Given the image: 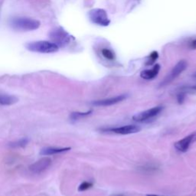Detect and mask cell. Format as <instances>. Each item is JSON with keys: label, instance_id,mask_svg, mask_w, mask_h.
I'll return each instance as SVG.
<instances>
[{"label": "cell", "instance_id": "cell-1", "mask_svg": "<svg viewBox=\"0 0 196 196\" xmlns=\"http://www.w3.org/2000/svg\"><path fill=\"white\" fill-rule=\"evenodd\" d=\"M9 25L15 30L18 31H34L40 27L41 23L36 19L26 17H18L13 18L10 20Z\"/></svg>", "mask_w": 196, "mask_h": 196}, {"label": "cell", "instance_id": "cell-2", "mask_svg": "<svg viewBox=\"0 0 196 196\" xmlns=\"http://www.w3.org/2000/svg\"><path fill=\"white\" fill-rule=\"evenodd\" d=\"M26 48L32 52L49 54L58 51V46L53 42L48 41H38V42H29L26 45Z\"/></svg>", "mask_w": 196, "mask_h": 196}, {"label": "cell", "instance_id": "cell-3", "mask_svg": "<svg viewBox=\"0 0 196 196\" xmlns=\"http://www.w3.org/2000/svg\"><path fill=\"white\" fill-rule=\"evenodd\" d=\"M88 15L91 22L98 26H107L110 23V20L104 9H94L89 12Z\"/></svg>", "mask_w": 196, "mask_h": 196}, {"label": "cell", "instance_id": "cell-4", "mask_svg": "<svg viewBox=\"0 0 196 196\" xmlns=\"http://www.w3.org/2000/svg\"><path fill=\"white\" fill-rule=\"evenodd\" d=\"M187 66L188 64L185 61H180L178 63L176 64V65L173 67V70L171 71V72L169 73V75L165 77V79L161 82L160 87H165V86L170 84L171 82L173 81L174 79H176L180 74H182V73L186 69Z\"/></svg>", "mask_w": 196, "mask_h": 196}, {"label": "cell", "instance_id": "cell-5", "mask_svg": "<svg viewBox=\"0 0 196 196\" xmlns=\"http://www.w3.org/2000/svg\"><path fill=\"white\" fill-rule=\"evenodd\" d=\"M50 37L53 41V43H55L58 46L65 45L71 40V36L61 28L51 31Z\"/></svg>", "mask_w": 196, "mask_h": 196}, {"label": "cell", "instance_id": "cell-6", "mask_svg": "<svg viewBox=\"0 0 196 196\" xmlns=\"http://www.w3.org/2000/svg\"><path fill=\"white\" fill-rule=\"evenodd\" d=\"M163 110V107L162 106H158V107H155L151 108L149 110L141 112L138 114L135 115L133 116V120L134 121L137 122H144L146 120H148L149 119H152L157 115H159L161 113V111Z\"/></svg>", "mask_w": 196, "mask_h": 196}, {"label": "cell", "instance_id": "cell-7", "mask_svg": "<svg viewBox=\"0 0 196 196\" xmlns=\"http://www.w3.org/2000/svg\"><path fill=\"white\" fill-rule=\"evenodd\" d=\"M100 130L104 132H112L117 134L127 135L138 133L141 130V128L136 125H127L120 127H114V128H104V129H100Z\"/></svg>", "mask_w": 196, "mask_h": 196}, {"label": "cell", "instance_id": "cell-8", "mask_svg": "<svg viewBox=\"0 0 196 196\" xmlns=\"http://www.w3.org/2000/svg\"><path fill=\"white\" fill-rule=\"evenodd\" d=\"M196 141V132L189 135L182 140L176 142L175 143V148L181 153H185L189 149L191 144Z\"/></svg>", "mask_w": 196, "mask_h": 196}, {"label": "cell", "instance_id": "cell-9", "mask_svg": "<svg viewBox=\"0 0 196 196\" xmlns=\"http://www.w3.org/2000/svg\"><path fill=\"white\" fill-rule=\"evenodd\" d=\"M51 165V159L48 158V157H44V158L41 159L38 161L35 162V163H33L29 169H30L31 173H35V174H40L42 172L45 171L48 168L50 167Z\"/></svg>", "mask_w": 196, "mask_h": 196}, {"label": "cell", "instance_id": "cell-10", "mask_svg": "<svg viewBox=\"0 0 196 196\" xmlns=\"http://www.w3.org/2000/svg\"><path fill=\"white\" fill-rule=\"evenodd\" d=\"M126 98H127V95L121 94L114 97L104 99V100H95V101L92 102V104L94 106H97V107H107V106H111L117 104V103H120V102L125 100Z\"/></svg>", "mask_w": 196, "mask_h": 196}, {"label": "cell", "instance_id": "cell-11", "mask_svg": "<svg viewBox=\"0 0 196 196\" xmlns=\"http://www.w3.org/2000/svg\"><path fill=\"white\" fill-rule=\"evenodd\" d=\"M160 70V65L156 64L151 70H145L140 73V77L145 80H152L158 75Z\"/></svg>", "mask_w": 196, "mask_h": 196}, {"label": "cell", "instance_id": "cell-12", "mask_svg": "<svg viewBox=\"0 0 196 196\" xmlns=\"http://www.w3.org/2000/svg\"><path fill=\"white\" fill-rule=\"evenodd\" d=\"M71 149L70 147H65V148H55V147H46L41 150L40 155L42 156H51V155L58 154V153L67 152Z\"/></svg>", "mask_w": 196, "mask_h": 196}, {"label": "cell", "instance_id": "cell-13", "mask_svg": "<svg viewBox=\"0 0 196 196\" xmlns=\"http://www.w3.org/2000/svg\"><path fill=\"white\" fill-rule=\"evenodd\" d=\"M18 101V99L15 96L9 94H0V105H12Z\"/></svg>", "mask_w": 196, "mask_h": 196}, {"label": "cell", "instance_id": "cell-14", "mask_svg": "<svg viewBox=\"0 0 196 196\" xmlns=\"http://www.w3.org/2000/svg\"><path fill=\"white\" fill-rule=\"evenodd\" d=\"M93 113V110H89L85 113H81V112H73L71 113L70 115V118L72 120H77L79 119L82 118V117H85V116H89Z\"/></svg>", "mask_w": 196, "mask_h": 196}, {"label": "cell", "instance_id": "cell-15", "mask_svg": "<svg viewBox=\"0 0 196 196\" xmlns=\"http://www.w3.org/2000/svg\"><path fill=\"white\" fill-rule=\"evenodd\" d=\"M28 143H29V140L27 138H23L16 142L12 143L9 144V146L13 148H20V147H25Z\"/></svg>", "mask_w": 196, "mask_h": 196}, {"label": "cell", "instance_id": "cell-16", "mask_svg": "<svg viewBox=\"0 0 196 196\" xmlns=\"http://www.w3.org/2000/svg\"><path fill=\"white\" fill-rule=\"evenodd\" d=\"M102 55H104V58H106L108 60H113L115 58L114 53L111 50L107 48H104L102 50Z\"/></svg>", "mask_w": 196, "mask_h": 196}, {"label": "cell", "instance_id": "cell-17", "mask_svg": "<svg viewBox=\"0 0 196 196\" xmlns=\"http://www.w3.org/2000/svg\"><path fill=\"white\" fill-rule=\"evenodd\" d=\"M158 57H159L158 52L156 51H153V52L150 54V55H149V60L147 61L146 62V65H151V64H153L156 61V59L158 58Z\"/></svg>", "mask_w": 196, "mask_h": 196}, {"label": "cell", "instance_id": "cell-18", "mask_svg": "<svg viewBox=\"0 0 196 196\" xmlns=\"http://www.w3.org/2000/svg\"><path fill=\"white\" fill-rule=\"evenodd\" d=\"M91 187H93V183L92 182H82L79 187H78V191L79 192H84V191L87 190V189H91Z\"/></svg>", "mask_w": 196, "mask_h": 196}, {"label": "cell", "instance_id": "cell-19", "mask_svg": "<svg viewBox=\"0 0 196 196\" xmlns=\"http://www.w3.org/2000/svg\"><path fill=\"white\" fill-rule=\"evenodd\" d=\"M185 97H186V93L185 91H181L177 94V101L179 104H183L185 101Z\"/></svg>", "mask_w": 196, "mask_h": 196}, {"label": "cell", "instance_id": "cell-20", "mask_svg": "<svg viewBox=\"0 0 196 196\" xmlns=\"http://www.w3.org/2000/svg\"><path fill=\"white\" fill-rule=\"evenodd\" d=\"M190 48L192 49H196V38L195 40H193L192 42H191Z\"/></svg>", "mask_w": 196, "mask_h": 196}, {"label": "cell", "instance_id": "cell-21", "mask_svg": "<svg viewBox=\"0 0 196 196\" xmlns=\"http://www.w3.org/2000/svg\"><path fill=\"white\" fill-rule=\"evenodd\" d=\"M190 88H191V89H192V90H195V91H196V85L192 86V87H191Z\"/></svg>", "mask_w": 196, "mask_h": 196}, {"label": "cell", "instance_id": "cell-22", "mask_svg": "<svg viewBox=\"0 0 196 196\" xmlns=\"http://www.w3.org/2000/svg\"><path fill=\"white\" fill-rule=\"evenodd\" d=\"M113 196H124V195H113Z\"/></svg>", "mask_w": 196, "mask_h": 196}, {"label": "cell", "instance_id": "cell-23", "mask_svg": "<svg viewBox=\"0 0 196 196\" xmlns=\"http://www.w3.org/2000/svg\"><path fill=\"white\" fill-rule=\"evenodd\" d=\"M146 196H157V195H147Z\"/></svg>", "mask_w": 196, "mask_h": 196}]
</instances>
